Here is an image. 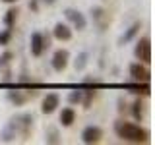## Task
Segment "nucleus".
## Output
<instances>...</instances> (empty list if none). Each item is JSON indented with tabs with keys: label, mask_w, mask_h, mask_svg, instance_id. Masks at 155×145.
<instances>
[{
	"label": "nucleus",
	"mask_w": 155,
	"mask_h": 145,
	"mask_svg": "<svg viewBox=\"0 0 155 145\" xmlns=\"http://www.w3.org/2000/svg\"><path fill=\"white\" fill-rule=\"evenodd\" d=\"M116 134L126 141H134V143H142L147 139V132L142 130L140 126L130 124V122H116Z\"/></svg>",
	"instance_id": "obj_1"
},
{
	"label": "nucleus",
	"mask_w": 155,
	"mask_h": 145,
	"mask_svg": "<svg viewBox=\"0 0 155 145\" xmlns=\"http://www.w3.org/2000/svg\"><path fill=\"white\" fill-rule=\"evenodd\" d=\"M134 52H136V58H138V60L149 64V62H151V43H149V39L143 37L142 41L136 45V50Z\"/></svg>",
	"instance_id": "obj_2"
},
{
	"label": "nucleus",
	"mask_w": 155,
	"mask_h": 145,
	"mask_svg": "<svg viewBox=\"0 0 155 145\" xmlns=\"http://www.w3.org/2000/svg\"><path fill=\"white\" fill-rule=\"evenodd\" d=\"M64 16H66L68 21H72V25H74L78 31L85 29L87 21H85V18H84V14H81V12H78V10H74V8H68L66 12H64Z\"/></svg>",
	"instance_id": "obj_3"
},
{
	"label": "nucleus",
	"mask_w": 155,
	"mask_h": 145,
	"mask_svg": "<svg viewBox=\"0 0 155 145\" xmlns=\"http://www.w3.org/2000/svg\"><path fill=\"white\" fill-rule=\"evenodd\" d=\"M47 47H48V41L45 39V35H43V33H33L31 35V54L41 56Z\"/></svg>",
	"instance_id": "obj_4"
},
{
	"label": "nucleus",
	"mask_w": 155,
	"mask_h": 145,
	"mask_svg": "<svg viewBox=\"0 0 155 145\" xmlns=\"http://www.w3.org/2000/svg\"><path fill=\"white\" fill-rule=\"evenodd\" d=\"M103 137V130L99 128V126H87V128L81 132V141L84 143H97L99 139Z\"/></svg>",
	"instance_id": "obj_5"
},
{
	"label": "nucleus",
	"mask_w": 155,
	"mask_h": 145,
	"mask_svg": "<svg viewBox=\"0 0 155 145\" xmlns=\"http://www.w3.org/2000/svg\"><path fill=\"white\" fill-rule=\"evenodd\" d=\"M68 60H70V52H68L66 48H60V50H56L54 56H52V68H54L56 72H62L68 66Z\"/></svg>",
	"instance_id": "obj_6"
},
{
	"label": "nucleus",
	"mask_w": 155,
	"mask_h": 145,
	"mask_svg": "<svg viewBox=\"0 0 155 145\" xmlns=\"http://www.w3.org/2000/svg\"><path fill=\"white\" fill-rule=\"evenodd\" d=\"M60 105V97H58L56 93H48L45 99H43V106H41V110L45 114H52L56 110V106Z\"/></svg>",
	"instance_id": "obj_7"
},
{
	"label": "nucleus",
	"mask_w": 155,
	"mask_h": 145,
	"mask_svg": "<svg viewBox=\"0 0 155 145\" xmlns=\"http://www.w3.org/2000/svg\"><path fill=\"white\" fill-rule=\"evenodd\" d=\"M130 76H132L136 81H142V83L149 81V70H147L145 66H142L140 62H138V64H132V66H130Z\"/></svg>",
	"instance_id": "obj_8"
},
{
	"label": "nucleus",
	"mask_w": 155,
	"mask_h": 145,
	"mask_svg": "<svg viewBox=\"0 0 155 145\" xmlns=\"http://www.w3.org/2000/svg\"><path fill=\"white\" fill-rule=\"evenodd\" d=\"M54 37L58 39V41H70L72 39V29L66 25V23H56L54 25Z\"/></svg>",
	"instance_id": "obj_9"
},
{
	"label": "nucleus",
	"mask_w": 155,
	"mask_h": 145,
	"mask_svg": "<svg viewBox=\"0 0 155 145\" xmlns=\"http://www.w3.org/2000/svg\"><path fill=\"white\" fill-rule=\"evenodd\" d=\"M74 120H76V110L74 108H62V112H60V124L62 126H72L74 124Z\"/></svg>",
	"instance_id": "obj_10"
},
{
	"label": "nucleus",
	"mask_w": 155,
	"mask_h": 145,
	"mask_svg": "<svg viewBox=\"0 0 155 145\" xmlns=\"http://www.w3.org/2000/svg\"><path fill=\"white\" fill-rule=\"evenodd\" d=\"M124 87L130 89V91H134V93H140V91H142V93H149V81H145L143 85L140 83V81H138V83H126Z\"/></svg>",
	"instance_id": "obj_11"
},
{
	"label": "nucleus",
	"mask_w": 155,
	"mask_h": 145,
	"mask_svg": "<svg viewBox=\"0 0 155 145\" xmlns=\"http://www.w3.org/2000/svg\"><path fill=\"white\" fill-rule=\"evenodd\" d=\"M8 99L12 101L14 105H23V103H25V95H21L19 91H10V93H8Z\"/></svg>",
	"instance_id": "obj_12"
},
{
	"label": "nucleus",
	"mask_w": 155,
	"mask_h": 145,
	"mask_svg": "<svg viewBox=\"0 0 155 145\" xmlns=\"http://www.w3.org/2000/svg\"><path fill=\"white\" fill-rule=\"evenodd\" d=\"M16 18H18V10L16 8H10L8 12H6V16H4V23H6L8 27H12L14 21H16Z\"/></svg>",
	"instance_id": "obj_13"
},
{
	"label": "nucleus",
	"mask_w": 155,
	"mask_h": 145,
	"mask_svg": "<svg viewBox=\"0 0 155 145\" xmlns=\"http://www.w3.org/2000/svg\"><path fill=\"white\" fill-rule=\"evenodd\" d=\"M138 31H140V23H134V25L130 27L128 31H126V35H122V39H120V43H122V45H124V43H128V41H130V39H132V37H134Z\"/></svg>",
	"instance_id": "obj_14"
},
{
	"label": "nucleus",
	"mask_w": 155,
	"mask_h": 145,
	"mask_svg": "<svg viewBox=\"0 0 155 145\" xmlns=\"http://www.w3.org/2000/svg\"><path fill=\"white\" fill-rule=\"evenodd\" d=\"M85 64H87V52H81V54L76 58V70H84Z\"/></svg>",
	"instance_id": "obj_15"
},
{
	"label": "nucleus",
	"mask_w": 155,
	"mask_h": 145,
	"mask_svg": "<svg viewBox=\"0 0 155 145\" xmlns=\"http://www.w3.org/2000/svg\"><path fill=\"white\" fill-rule=\"evenodd\" d=\"M68 101H70L72 105H76V103H81V91H72V93L68 95Z\"/></svg>",
	"instance_id": "obj_16"
},
{
	"label": "nucleus",
	"mask_w": 155,
	"mask_h": 145,
	"mask_svg": "<svg viewBox=\"0 0 155 145\" xmlns=\"http://www.w3.org/2000/svg\"><path fill=\"white\" fill-rule=\"evenodd\" d=\"M10 39H12V31H10V29L2 31V33H0V45H8Z\"/></svg>",
	"instance_id": "obj_17"
},
{
	"label": "nucleus",
	"mask_w": 155,
	"mask_h": 145,
	"mask_svg": "<svg viewBox=\"0 0 155 145\" xmlns=\"http://www.w3.org/2000/svg\"><path fill=\"white\" fill-rule=\"evenodd\" d=\"M12 56H14V54H12L10 50H8V52H4V54L0 56V68L8 66V64H10V60H12Z\"/></svg>",
	"instance_id": "obj_18"
},
{
	"label": "nucleus",
	"mask_w": 155,
	"mask_h": 145,
	"mask_svg": "<svg viewBox=\"0 0 155 145\" xmlns=\"http://www.w3.org/2000/svg\"><path fill=\"white\" fill-rule=\"evenodd\" d=\"M132 112H134V118H136V120L142 118V103H140V101H136V103H134Z\"/></svg>",
	"instance_id": "obj_19"
},
{
	"label": "nucleus",
	"mask_w": 155,
	"mask_h": 145,
	"mask_svg": "<svg viewBox=\"0 0 155 145\" xmlns=\"http://www.w3.org/2000/svg\"><path fill=\"white\" fill-rule=\"evenodd\" d=\"M48 141H51V143H58V139H56V132H54V130H51V137H48Z\"/></svg>",
	"instance_id": "obj_20"
},
{
	"label": "nucleus",
	"mask_w": 155,
	"mask_h": 145,
	"mask_svg": "<svg viewBox=\"0 0 155 145\" xmlns=\"http://www.w3.org/2000/svg\"><path fill=\"white\" fill-rule=\"evenodd\" d=\"M4 2H8V4H12V2H18V0H4Z\"/></svg>",
	"instance_id": "obj_21"
},
{
	"label": "nucleus",
	"mask_w": 155,
	"mask_h": 145,
	"mask_svg": "<svg viewBox=\"0 0 155 145\" xmlns=\"http://www.w3.org/2000/svg\"><path fill=\"white\" fill-rule=\"evenodd\" d=\"M45 2H47V4H54V0H45Z\"/></svg>",
	"instance_id": "obj_22"
}]
</instances>
